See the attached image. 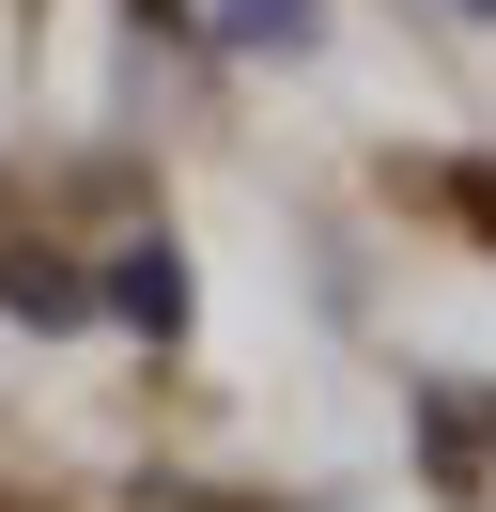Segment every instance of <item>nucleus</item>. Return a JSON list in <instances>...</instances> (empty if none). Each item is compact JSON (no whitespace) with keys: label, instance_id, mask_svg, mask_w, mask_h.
Instances as JSON below:
<instances>
[{"label":"nucleus","instance_id":"obj_1","mask_svg":"<svg viewBox=\"0 0 496 512\" xmlns=\"http://www.w3.org/2000/svg\"><path fill=\"white\" fill-rule=\"evenodd\" d=\"M109 295H124V311H140V326H171V311H186V264H171V249H140V264H124Z\"/></svg>","mask_w":496,"mask_h":512},{"label":"nucleus","instance_id":"obj_2","mask_svg":"<svg viewBox=\"0 0 496 512\" xmlns=\"http://www.w3.org/2000/svg\"><path fill=\"white\" fill-rule=\"evenodd\" d=\"M248 32H279V47H295V32H310V0H248Z\"/></svg>","mask_w":496,"mask_h":512}]
</instances>
